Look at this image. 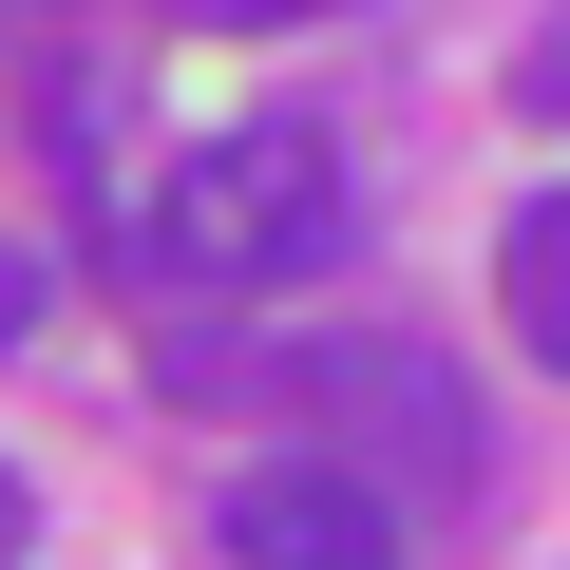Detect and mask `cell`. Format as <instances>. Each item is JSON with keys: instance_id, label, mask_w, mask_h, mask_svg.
Segmentation results:
<instances>
[{"instance_id": "1", "label": "cell", "mask_w": 570, "mask_h": 570, "mask_svg": "<svg viewBox=\"0 0 570 570\" xmlns=\"http://www.w3.org/2000/svg\"><path fill=\"white\" fill-rule=\"evenodd\" d=\"M343 228H362V171H343L324 115H228V134L171 153V190H153V266L209 285V305H266V285L343 266Z\"/></svg>"}, {"instance_id": "2", "label": "cell", "mask_w": 570, "mask_h": 570, "mask_svg": "<svg viewBox=\"0 0 570 570\" xmlns=\"http://www.w3.org/2000/svg\"><path fill=\"white\" fill-rule=\"evenodd\" d=\"M266 400H305L324 456H343L362 494H400V513H419V494H475V400H456L419 343H324V362H285Z\"/></svg>"}, {"instance_id": "3", "label": "cell", "mask_w": 570, "mask_h": 570, "mask_svg": "<svg viewBox=\"0 0 570 570\" xmlns=\"http://www.w3.org/2000/svg\"><path fill=\"white\" fill-rule=\"evenodd\" d=\"M209 551L228 570H400V494H362L343 456H247L209 494Z\"/></svg>"}, {"instance_id": "4", "label": "cell", "mask_w": 570, "mask_h": 570, "mask_svg": "<svg viewBox=\"0 0 570 570\" xmlns=\"http://www.w3.org/2000/svg\"><path fill=\"white\" fill-rule=\"evenodd\" d=\"M494 305H513V343L570 381V190H513V228H494Z\"/></svg>"}, {"instance_id": "5", "label": "cell", "mask_w": 570, "mask_h": 570, "mask_svg": "<svg viewBox=\"0 0 570 570\" xmlns=\"http://www.w3.org/2000/svg\"><path fill=\"white\" fill-rule=\"evenodd\" d=\"M190 20H228V39H305V20H343V0H190Z\"/></svg>"}, {"instance_id": "6", "label": "cell", "mask_w": 570, "mask_h": 570, "mask_svg": "<svg viewBox=\"0 0 570 570\" xmlns=\"http://www.w3.org/2000/svg\"><path fill=\"white\" fill-rule=\"evenodd\" d=\"M513 96H532V115H551V134H570V20H551V39H532V58H513Z\"/></svg>"}, {"instance_id": "7", "label": "cell", "mask_w": 570, "mask_h": 570, "mask_svg": "<svg viewBox=\"0 0 570 570\" xmlns=\"http://www.w3.org/2000/svg\"><path fill=\"white\" fill-rule=\"evenodd\" d=\"M20 532H39V494H20V456H0V570H20Z\"/></svg>"}]
</instances>
